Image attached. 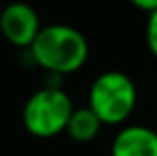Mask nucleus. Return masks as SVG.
<instances>
[{
	"instance_id": "obj_2",
	"label": "nucleus",
	"mask_w": 157,
	"mask_h": 156,
	"mask_svg": "<svg viewBox=\"0 0 157 156\" xmlns=\"http://www.w3.org/2000/svg\"><path fill=\"white\" fill-rule=\"evenodd\" d=\"M137 104V88L125 72L107 70L94 80L88 94V106L96 112L101 124H123Z\"/></svg>"
},
{
	"instance_id": "obj_3",
	"label": "nucleus",
	"mask_w": 157,
	"mask_h": 156,
	"mask_svg": "<svg viewBox=\"0 0 157 156\" xmlns=\"http://www.w3.org/2000/svg\"><path fill=\"white\" fill-rule=\"evenodd\" d=\"M74 102L62 88L44 86L26 100L22 110L24 128L36 138H54L66 132Z\"/></svg>"
},
{
	"instance_id": "obj_1",
	"label": "nucleus",
	"mask_w": 157,
	"mask_h": 156,
	"mask_svg": "<svg viewBox=\"0 0 157 156\" xmlns=\"http://www.w3.org/2000/svg\"><path fill=\"white\" fill-rule=\"evenodd\" d=\"M32 60L48 74L66 76L78 72L90 56V44L80 30L68 24H50L38 32L28 48Z\"/></svg>"
},
{
	"instance_id": "obj_4",
	"label": "nucleus",
	"mask_w": 157,
	"mask_h": 156,
	"mask_svg": "<svg viewBox=\"0 0 157 156\" xmlns=\"http://www.w3.org/2000/svg\"><path fill=\"white\" fill-rule=\"evenodd\" d=\"M40 30L38 12L26 2H12L0 12V32L18 48H30Z\"/></svg>"
},
{
	"instance_id": "obj_7",
	"label": "nucleus",
	"mask_w": 157,
	"mask_h": 156,
	"mask_svg": "<svg viewBox=\"0 0 157 156\" xmlns=\"http://www.w3.org/2000/svg\"><path fill=\"white\" fill-rule=\"evenodd\" d=\"M145 42L149 48L151 56L157 58V10L151 12L147 18V26H145Z\"/></svg>"
},
{
	"instance_id": "obj_6",
	"label": "nucleus",
	"mask_w": 157,
	"mask_h": 156,
	"mask_svg": "<svg viewBox=\"0 0 157 156\" xmlns=\"http://www.w3.org/2000/svg\"><path fill=\"white\" fill-rule=\"evenodd\" d=\"M101 120L96 116L90 106H84V108H74L72 116L68 120V126H66V134L72 138L74 142H92L94 138L100 134L101 130Z\"/></svg>"
},
{
	"instance_id": "obj_8",
	"label": "nucleus",
	"mask_w": 157,
	"mask_h": 156,
	"mask_svg": "<svg viewBox=\"0 0 157 156\" xmlns=\"http://www.w3.org/2000/svg\"><path fill=\"white\" fill-rule=\"evenodd\" d=\"M131 4H133L137 10H143L147 12V14H151V12L157 10V0H129Z\"/></svg>"
},
{
	"instance_id": "obj_5",
	"label": "nucleus",
	"mask_w": 157,
	"mask_h": 156,
	"mask_svg": "<svg viewBox=\"0 0 157 156\" xmlns=\"http://www.w3.org/2000/svg\"><path fill=\"white\" fill-rule=\"evenodd\" d=\"M111 156H157V132L143 124L123 126L113 136Z\"/></svg>"
}]
</instances>
